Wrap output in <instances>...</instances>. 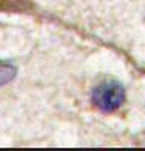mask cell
<instances>
[{
	"mask_svg": "<svg viewBox=\"0 0 145 151\" xmlns=\"http://www.w3.org/2000/svg\"><path fill=\"white\" fill-rule=\"evenodd\" d=\"M16 76V68L11 63L6 61H0V87L6 85L8 82H11Z\"/></svg>",
	"mask_w": 145,
	"mask_h": 151,
	"instance_id": "cell-2",
	"label": "cell"
},
{
	"mask_svg": "<svg viewBox=\"0 0 145 151\" xmlns=\"http://www.w3.org/2000/svg\"><path fill=\"white\" fill-rule=\"evenodd\" d=\"M126 99L125 88L120 82L115 80H106L93 90L92 101L102 112H115L123 106Z\"/></svg>",
	"mask_w": 145,
	"mask_h": 151,
	"instance_id": "cell-1",
	"label": "cell"
}]
</instances>
